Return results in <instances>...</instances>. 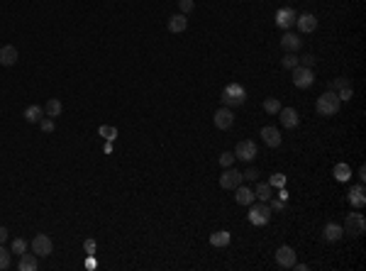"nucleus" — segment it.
<instances>
[{"instance_id":"f257e3e1","label":"nucleus","mask_w":366,"mask_h":271,"mask_svg":"<svg viewBox=\"0 0 366 271\" xmlns=\"http://www.w3.org/2000/svg\"><path fill=\"white\" fill-rule=\"evenodd\" d=\"M339 105H342V100L337 98V93H335V91H325V93L317 98L315 110H317V115H323V118H332V115L339 112Z\"/></svg>"},{"instance_id":"f03ea898","label":"nucleus","mask_w":366,"mask_h":271,"mask_svg":"<svg viewBox=\"0 0 366 271\" xmlns=\"http://www.w3.org/2000/svg\"><path fill=\"white\" fill-rule=\"evenodd\" d=\"M271 215H273L271 205L261 203V201L249 205V213H247L249 222H252V225H256V227H264V225H268V222H271Z\"/></svg>"},{"instance_id":"7ed1b4c3","label":"nucleus","mask_w":366,"mask_h":271,"mask_svg":"<svg viewBox=\"0 0 366 271\" xmlns=\"http://www.w3.org/2000/svg\"><path fill=\"white\" fill-rule=\"evenodd\" d=\"M222 105L225 108H237V105H244V100H247V91H244V86L240 83H230L225 91H222Z\"/></svg>"},{"instance_id":"20e7f679","label":"nucleus","mask_w":366,"mask_h":271,"mask_svg":"<svg viewBox=\"0 0 366 271\" xmlns=\"http://www.w3.org/2000/svg\"><path fill=\"white\" fill-rule=\"evenodd\" d=\"M344 235H352V237H361L366 232V220L361 213H349L347 220H344Z\"/></svg>"},{"instance_id":"39448f33","label":"nucleus","mask_w":366,"mask_h":271,"mask_svg":"<svg viewBox=\"0 0 366 271\" xmlns=\"http://www.w3.org/2000/svg\"><path fill=\"white\" fill-rule=\"evenodd\" d=\"M256 154H259V147H256L254 139H242L240 144L235 147V157L242 159V162H254Z\"/></svg>"},{"instance_id":"423d86ee","label":"nucleus","mask_w":366,"mask_h":271,"mask_svg":"<svg viewBox=\"0 0 366 271\" xmlns=\"http://www.w3.org/2000/svg\"><path fill=\"white\" fill-rule=\"evenodd\" d=\"M29 247H32V252H34L37 257H49V254L54 252V242H52L49 235H37V237L29 242Z\"/></svg>"},{"instance_id":"0eeeda50","label":"nucleus","mask_w":366,"mask_h":271,"mask_svg":"<svg viewBox=\"0 0 366 271\" xmlns=\"http://www.w3.org/2000/svg\"><path fill=\"white\" fill-rule=\"evenodd\" d=\"M315 83V73H312V68H305V66H296L293 68V86L296 88H310Z\"/></svg>"},{"instance_id":"6e6552de","label":"nucleus","mask_w":366,"mask_h":271,"mask_svg":"<svg viewBox=\"0 0 366 271\" xmlns=\"http://www.w3.org/2000/svg\"><path fill=\"white\" fill-rule=\"evenodd\" d=\"M276 264H279L281 269H293V264H296V249L288 247V244H281V247L276 249Z\"/></svg>"},{"instance_id":"1a4fd4ad","label":"nucleus","mask_w":366,"mask_h":271,"mask_svg":"<svg viewBox=\"0 0 366 271\" xmlns=\"http://www.w3.org/2000/svg\"><path fill=\"white\" fill-rule=\"evenodd\" d=\"M242 181H244V178H242L240 171H237L235 166H227L225 171H222V176H220V186H222L225 190H235Z\"/></svg>"},{"instance_id":"9d476101","label":"nucleus","mask_w":366,"mask_h":271,"mask_svg":"<svg viewBox=\"0 0 366 271\" xmlns=\"http://www.w3.org/2000/svg\"><path fill=\"white\" fill-rule=\"evenodd\" d=\"M212 120H215V127H217V130H230V127L235 125V112H232V108H225V105H222L220 110H215V118H212Z\"/></svg>"},{"instance_id":"9b49d317","label":"nucleus","mask_w":366,"mask_h":271,"mask_svg":"<svg viewBox=\"0 0 366 271\" xmlns=\"http://www.w3.org/2000/svg\"><path fill=\"white\" fill-rule=\"evenodd\" d=\"M296 10L293 8H281L279 13H276V27L281 29H291L293 27V22H296Z\"/></svg>"},{"instance_id":"f8f14e48","label":"nucleus","mask_w":366,"mask_h":271,"mask_svg":"<svg viewBox=\"0 0 366 271\" xmlns=\"http://www.w3.org/2000/svg\"><path fill=\"white\" fill-rule=\"evenodd\" d=\"M261 139H264V144L266 147H281V132L276 130V127H271V125H266V127H261Z\"/></svg>"},{"instance_id":"ddd939ff","label":"nucleus","mask_w":366,"mask_h":271,"mask_svg":"<svg viewBox=\"0 0 366 271\" xmlns=\"http://www.w3.org/2000/svg\"><path fill=\"white\" fill-rule=\"evenodd\" d=\"M347 201H349L354 208H364V205H366L364 183H356V186H352V188H349V193H347Z\"/></svg>"},{"instance_id":"4468645a","label":"nucleus","mask_w":366,"mask_h":271,"mask_svg":"<svg viewBox=\"0 0 366 271\" xmlns=\"http://www.w3.org/2000/svg\"><path fill=\"white\" fill-rule=\"evenodd\" d=\"M296 25H298V29H300L303 34H310V32H315V29H317V17H315V15H310V13L298 15Z\"/></svg>"},{"instance_id":"2eb2a0df","label":"nucleus","mask_w":366,"mask_h":271,"mask_svg":"<svg viewBox=\"0 0 366 271\" xmlns=\"http://www.w3.org/2000/svg\"><path fill=\"white\" fill-rule=\"evenodd\" d=\"M17 49H15L13 44H5V47H0V66H15L17 64Z\"/></svg>"},{"instance_id":"dca6fc26","label":"nucleus","mask_w":366,"mask_h":271,"mask_svg":"<svg viewBox=\"0 0 366 271\" xmlns=\"http://www.w3.org/2000/svg\"><path fill=\"white\" fill-rule=\"evenodd\" d=\"M279 115H281V125L283 127H288V130H293L298 122H300V115H298L296 108H281L279 110Z\"/></svg>"},{"instance_id":"f3484780","label":"nucleus","mask_w":366,"mask_h":271,"mask_svg":"<svg viewBox=\"0 0 366 271\" xmlns=\"http://www.w3.org/2000/svg\"><path fill=\"white\" fill-rule=\"evenodd\" d=\"M281 47L286 52H298L300 47H303V40H300V34H293V32H286L281 37Z\"/></svg>"},{"instance_id":"a211bd4d","label":"nucleus","mask_w":366,"mask_h":271,"mask_svg":"<svg viewBox=\"0 0 366 271\" xmlns=\"http://www.w3.org/2000/svg\"><path fill=\"white\" fill-rule=\"evenodd\" d=\"M39 266V261H37V254L32 252V254H20V261H17V271H37Z\"/></svg>"},{"instance_id":"6ab92c4d","label":"nucleus","mask_w":366,"mask_h":271,"mask_svg":"<svg viewBox=\"0 0 366 271\" xmlns=\"http://www.w3.org/2000/svg\"><path fill=\"white\" fill-rule=\"evenodd\" d=\"M342 235H344V230H342V225H335V222H327L323 230V237L327 240V242H339L342 240Z\"/></svg>"},{"instance_id":"aec40b11","label":"nucleus","mask_w":366,"mask_h":271,"mask_svg":"<svg viewBox=\"0 0 366 271\" xmlns=\"http://www.w3.org/2000/svg\"><path fill=\"white\" fill-rule=\"evenodd\" d=\"M235 201H237L240 205H252L254 203V190L240 183V186L235 188Z\"/></svg>"},{"instance_id":"412c9836","label":"nucleus","mask_w":366,"mask_h":271,"mask_svg":"<svg viewBox=\"0 0 366 271\" xmlns=\"http://www.w3.org/2000/svg\"><path fill=\"white\" fill-rule=\"evenodd\" d=\"M332 176L337 178L339 183H347V181L352 178V166H349V164H344V162L335 164V169H332Z\"/></svg>"},{"instance_id":"4be33fe9","label":"nucleus","mask_w":366,"mask_h":271,"mask_svg":"<svg viewBox=\"0 0 366 271\" xmlns=\"http://www.w3.org/2000/svg\"><path fill=\"white\" fill-rule=\"evenodd\" d=\"M186 27H188V20H186V15H171L169 17V32H173V34H181V32H186Z\"/></svg>"},{"instance_id":"5701e85b","label":"nucleus","mask_w":366,"mask_h":271,"mask_svg":"<svg viewBox=\"0 0 366 271\" xmlns=\"http://www.w3.org/2000/svg\"><path fill=\"white\" fill-rule=\"evenodd\" d=\"M22 118H25L27 122H32V125H37V122L44 118V108L42 105H29V108H25Z\"/></svg>"},{"instance_id":"b1692460","label":"nucleus","mask_w":366,"mask_h":271,"mask_svg":"<svg viewBox=\"0 0 366 271\" xmlns=\"http://www.w3.org/2000/svg\"><path fill=\"white\" fill-rule=\"evenodd\" d=\"M254 198H259L261 203H268V201L273 198V188H271V183H259V186L254 188Z\"/></svg>"},{"instance_id":"393cba45","label":"nucleus","mask_w":366,"mask_h":271,"mask_svg":"<svg viewBox=\"0 0 366 271\" xmlns=\"http://www.w3.org/2000/svg\"><path fill=\"white\" fill-rule=\"evenodd\" d=\"M61 110H64V105H61V100H59V98H49V100H47V105H44V112H47L49 118H59V115H61Z\"/></svg>"},{"instance_id":"a878e982","label":"nucleus","mask_w":366,"mask_h":271,"mask_svg":"<svg viewBox=\"0 0 366 271\" xmlns=\"http://www.w3.org/2000/svg\"><path fill=\"white\" fill-rule=\"evenodd\" d=\"M230 242H232V235H230L227 230H220V232H215V235H210L212 247H227Z\"/></svg>"},{"instance_id":"bb28decb","label":"nucleus","mask_w":366,"mask_h":271,"mask_svg":"<svg viewBox=\"0 0 366 271\" xmlns=\"http://www.w3.org/2000/svg\"><path fill=\"white\" fill-rule=\"evenodd\" d=\"M98 135L103 137V139H108V142H115V139H117V127H113V125H100Z\"/></svg>"},{"instance_id":"cd10ccee","label":"nucleus","mask_w":366,"mask_h":271,"mask_svg":"<svg viewBox=\"0 0 366 271\" xmlns=\"http://www.w3.org/2000/svg\"><path fill=\"white\" fill-rule=\"evenodd\" d=\"M283 105H281V100L279 98H266L264 100V110H266L268 115H279V110H281Z\"/></svg>"},{"instance_id":"c85d7f7f","label":"nucleus","mask_w":366,"mask_h":271,"mask_svg":"<svg viewBox=\"0 0 366 271\" xmlns=\"http://www.w3.org/2000/svg\"><path fill=\"white\" fill-rule=\"evenodd\" d=\"M25 252H27V242H25L22 237L13 240V244H10V254H25Z\"/></svg>"},{"instance_id":"c756f323","label":"nucleus","mask_w":366,"mask_h":271,"mask_svg":"<svg viewBox=\"0 0 366 271\" xmlns=\"http://www.w3.org/2000/svg\"><path fill=\"white\" fill-rule=\"evenodd\" d=\"M281 66L283 68H296L298 66V56H296V52H288V54L281 59Z\"/></svg>"},{"instance_id":"7c9ffc66","label":"nucleus","mask_w":366,"mask_h":271,"mask_svg":"<svg viewBox=\"0 0 366 271\" xmlns=\"http://www.w3.org/2000/svg\"><path fill=\"white\" fill-rule=\"evenodd\" d=\"M8 266H10V249H5L0 244V271H5Z\"/></svg>"},{"instance_id":"2f4dec72","label":"nucleus","mask_w":366,"mask_h":271,"mask_svg":"<svg viewBox=\"0 0 366 271\" xmlns=\"http://www.w3.org/2000/svg\"><path fill=\"white\" fill-rule=\"evenodd\" d=\"M335 93H337V98L344 103V100H352L354 98V88L352 86H344V88H339V91H335Z\"/></svg>"},{"instance_id":"473e14b6","label":"nucleus","mask_w":366,"mask_h":271,"mask_svg":"<svg viewBox=\"0 0 366 271\" xmlns=\"http://www.w3.org/2000/svg\"><path fill=\"white\" fill-rule=\"evenodd\" d=\"M235 159H237V157H235V151H222V154H220V164H222V166H235Z\"/></svg>"},{"instance_id":"72a5a7b5","label":"nucleus","mask_w":366,"mask_h":271,"mask_svg":"<svg viewBox=\"0 0 366 271\" xmlns=\"http://www.w3.org/2000/svg\"><path fill=\"white\" fill-rule=\"evenodd\" d=\"M39 127H42V132H54V127H57V125H54V118H49V115L42 118V120H39Z\"/></svg>"},{"instance_id":"f704fd0d","label":"nucleus","mask_w":366,"mask_h":271,"mask_svg":"<svg viewBox=\"0 0 366 271\" xmlns=\"http://www.w3.org/2000/svg\"><path fill=\"white\" fill-rule=\"evenodd\" d=\"M268 183H271V188H283V186H286V176H283V174H273Z\"/></svg>"},{"instance_id":"c9c22d12","label":"nucleus","mask_w":366,"mask_h":271,"mask_svg":"<svg viewBox=\"0 0 366 271\" xmlns=\"http://www.w3.org/2000/svg\"><path fill=\"white\" fill-rule=\"evenodd\" d=\"M298 66L312 68V66H315V56H312V54H305V56H300V59H298Z\"/></svg>"},{"instance_id":"e433bc0d","label":"nucleus","mask_w":366,"mask_h":271,"mask_svg":"<svg viewBox=\"0 0 366 271\" xmlns=\"http://www.w3.org/2000/svg\"><path fill=\"white\" fill-rule=\"evenodd\" d=\"M344 86H349V81H347L344 76H339V79H335V81L330 83V91H339V88H344Z\"/></svg>"},{"instance_id":"4c0bfd02","label":"nucleus","mask_w":366,"mask_h":271,"mask_svg":"<svg viewBox=\"0 0 366 271\" xmlns=\"http://www.w3.org/2000/svg\"><path fill=\"white\" fill-rule=\"evenodd\" d=\"M83 249H85V254H96V252H98V242H96V240H85Z\"/></svg>"},{"instance_id":"58836bf2","label":"nucleus","mask_w":366,"mask_h":271,"mask_svg":"<svg viewBox=\"0 0 366 271\" xmlns=\"http://www.w3.org/2000/svg\"><path fill=\"white\" fill-rule=\"evenodd\" d=\"M178 8H181V13L186 15V13H191V10L196 8V3H193V0H178Z\"/></svg>"},{"instance_id":"ea45409f","label":"nucleus","mask_w":366,"mask_h":271,"mask_svg":"<svg viewBox=\"0 0 366 271\" xmlns=\"http://www.w3.org/2000/svg\"><path fill=\"white\" fill-rule=\"evenodd\" d=\"M242 178H244V181H256V178H259V171H256V169H247V171L242 174Z\"/></svg>"},{"instance_id":"a19ab883","label":"nucleus","mask_w":366,"mask_h":271,"mask_svg":"<svg viewBox=\"0 0 366 271\" xmlns=\"http://www.w3.org/2000/svg\"><path fill=\"white\" fill-rule=\"evenodd\" d=\"M85 269H96V254H88V259H85Z\"/></svg>"},{"instance_id":"79ce46f5","label":"nucleus","mask_w":366,"mask_h":271,"mask_svg":"<svg viewBox=\"0 0 366 271\" xmlns=\"http://www.w3.org/2000/svg\"><path fill=\"white\" fill-rule=\"evenodd\" d=\"M283 208H286L283 201H273V203H271V210H283Z\"/></svg>"},{"instance_id":"37998d69","label":"nucleus","mask_w":366,"mask_h":271,"mask_svg":"<svg viewBox=\"0 0 366 271\" xmlns=\"http://www.w3.org/2000/svg\"><path fill=\"white\" fill-rule=\"evenodd\" d=\"M364 181H366V169L359 166V183H364Z\"/></svg>"},{"instance_id":"c03bdc74","label":"nucleus","mask_w":366,"mask_h":271,"mask_svg":"<svg viewBox=\"0 0 366 271\" xmlns=\"http://www.w3.org/2000/svg\"><path fill=\"white\" fill-rule=\"evenodd\" d=\"M293 269H296V271H308V264H298V261H296V264H293Z\"/></svg>"},{"instance_id":"a18cd8bd","label":"nucleus","mask_w":366,"mask_h":271,"mask_svg":"<svg viewBox=\"0 0 366 271\" xmlns=\"http://www.w3.org/2000/svg\"><path fill=\"white\" fill-rule=\"evenodd\" d=\"M5 240H8V230H5V227H0V244L5 242Z\"/></svg>"},{"instance_id":"49530a36","label":"nucleus","mask_w":366,"mask_h":271,"mask_svg":"<svg viewBox=\"0 0 366 271\" xmlns=\"http://www.w3.org/2000/svg\"><path fill=\"white\" fill-rule=\"evenodd\" d=\"M279 201H283V203L288 201V193H286V190H283V188H281V193H279Z\"/></svg>"}]
</instances>
